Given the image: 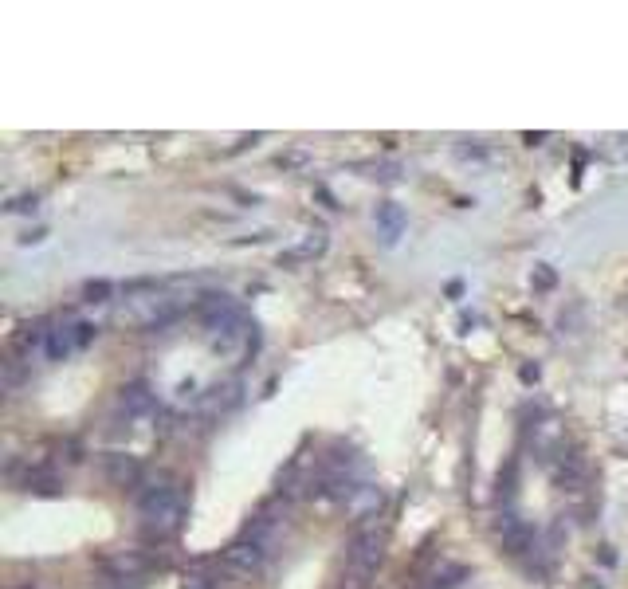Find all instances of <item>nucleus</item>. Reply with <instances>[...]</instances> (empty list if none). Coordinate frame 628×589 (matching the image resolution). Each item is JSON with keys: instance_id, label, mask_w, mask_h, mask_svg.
Masks as SVG:
<instances>
[{"instance_id": "f257e3e1", "label": "nucleus", "mask_w": 628, "mask_h": 589, "mask_svg": "<svg viewBox=\"0 0 628 589\" xmlns=\"http://www.w3.org/2000/svg\"><path fill=\"white\" fill-rule=\"evenodd\" d=\"M138 511H142V519H146V527L157 531V535H173L181 523H185V495L177 491V487H169V483H154V487H146L142 495H138Z\"/></svg>"}, {"instance_id": "f03ea898", "label": "nucleus", "mask_w": 628, "mask_h": 589, "mask_svg": "<svg viewBox=\"0 0 628 589\" xmlns=\"http://www.w3.org/2000/svg\"><path fill=\"white\" fill-rule=\"evenodd\" d=\"M95 338H99V326H91V322H67V326H55L52 334H48L44 354H48L52 362H63V358H71L75 350H87Z\"/></svg>"}, {"instance_id": "7ed1b4c3", "label": "nucleus", "mask_w": 628, "mask_h": 589, "mask_svg": "<svg viewBox=\"0 0 628 589\" xmlns=\"http://www.w3.org/2000/svg\"><path fill=\"white\" fill-rule=\"evenodd\" d=\"M381 546H385V535L377 531V523L369 519L366 527L354 535L350 542V554H346V562H350V574L354 578H369L373 570H377V562H381Z\"/></svg>"}, {"instance_id": "20e7f679", "label": "nucleus", "mask_w": 628, "mask_h": 589, "mask_svg": "<svg viewBox=\"0 0 628 589\" xmlns=\"http://www.w3.org/2000/svg\"><path fill=\"white\" fill-rule=\"evenodd\" d=\"M118 409H122V417H126V421H134V425H150V421L157 417L154 389H150L146 381L126 385V389H122V397H118Z\"/></svg>"}, {"instance_id": "39448f33", "label": "nucleus", "mask_w": 628, "mask_h": 589, "mask_svg": "<svg viewBox=\"0 0 628 589\" xmlns=\"http://www.w3.org/2000/svg\"><path fill=\"white\" fill-rule=\"evenodd\" d=\"M263 562H267V546L252 542V538H240V542H232V546L224 550V570H232V574H244V578L260 574Z\"/></svg>"}, {"instance_id": "423d86ee", "label": "nucleus", "mask_w": 628, "mask_h": 589, "mask_svg": "<svg viewBox=\"0 0 628 589\" xmlns=\"http://www.w3.org/2000/svg\"><path fill=\"white\" fill-rule=\"evenodd\" d=\"M99 468H103V476L114 487H138V480H142V464L134 456H126V452H106L99 460Z\"/></svg>"}, {"instance_id": "0eeeda50", "label": "nucleus", "mask_w": 628, "mask_h": 589, "mask_svg": "<svg viewBox=\"0 0 628 589\" xmlns=\"http://www.w3.org/2000/svg\"><path fill=\"white\" fill-rule=\"evenodd\" d=\"M405 228H409V216H405L401 205H393V201L377 205V232H381L385 244H397L405 236Z\"/></svg>"}, {"instance_id": "6e6552de", "label": "nucleus", "mask_w": 628, "mask_h": 589, "mask_svg": "<svg viewBox=\"0 0 628 589\" xmlns=\"http://www.w3.org/2000/svg\"><path fill=\"white\" fill-rule=\"evenodd\" d=\"M381 499H385V495H381L373 483H354V491L346 495V507H350L354 515H362V519H377Z\"/></svg>"}, {"instance_id": "1a4fd4ad", "label": "nucleus", "mask_w": 628, "mask_h": 589, "mask_svg": "<svg viewBox=\"0 0 628 589\" xmlns=\"http://www.w3.org/2000/svg\"><path fill=\"white\" fill-rule=\"evenodd\" d=\"M24 491H36V495H55V491H59V476H52V472H28Z\"/></svg>"}, {"instance_id": "9d476101", "label": "nucleus", "mask_w": 628, "mask_h": 589, "mask_svg": "<svg viewBox=\"0 0 628 589\" xmlns=\"http://www.w3.org/2000/svg\"><path fill=\"white\" fill-rule=\"evenodd\" d=\"M554 279H558V275H554L550 268L534 271V287H542V291H550V287H554Z\"/></svg>"}, {"instance_id": "9b49d317", "label": "nucleus", "mask_w": 628, "mask_h": 589, "mask_svg": "<svg viewBox=\"0 0 628 589\" xmlns=\"http://www.w3.org/2000/svg\"><path fill=\"white\" fill-rule=\"evenodd\" d=\"M185 589H216V586H212V582H205V578H197V582H189Z\"/></svg>"}]
</instances>
